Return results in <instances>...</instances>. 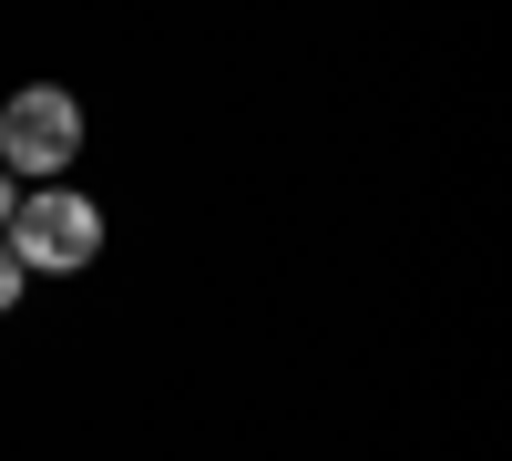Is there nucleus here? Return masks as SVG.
I'll return each mask as SVG.
<instances>
[{
	"label": "nucleus",
	"mask_w": 512,
	"mask_h": 461,
	"mask_svg": "<svg viewBox=\"0 0 512 461\" xmlns=\"http://www.w3.org/2000/svg\"><path fill=\"white\" fill-rule=\"evenodd\" d=\"M93 246H103V216L82 195H31L21 216H11V267L31 277V267H52V277H72V267H93Z\"/></svg>",
	"instance_id": "obj_1"
},
{
	"label": "nucleus",
	"mask_w": 512,
	"mask_h": 461,
	"mask_svg": "<svg viewBox=\"0 0 512 461\" xmlns=\"http://www.w3.org/2000/svg\"><path fill=\"white\" fill-rule=\"evenodd\" d=\"M82 144V113L62 93H11V113H0V164L11 175H52V164H72Z\"/></svg>",
	"instance_id": "obj_2"
},
{
	"label": "nucleus",
	"mask_w": 512,
	"mask_h": 461,
	"mask_svg": "<svg viewBox=\"0 0 512 461\" xmlns=\"http://www.w3.org/2000/svg\"><path fill=\"white\" fill-rule=\"evenodd\" d=\"M21 298V267H11V246H0V308H11Z\"/></svg>",
	"instance_id": "obj_3"
},
{
	"label": "nucleus",
	"mask_w": 512,
	"mask_h": 461,
	"mask_svg": "<svg viewBox=\"0 0 512 461\" xmlns=\"http://www.w3.org/2000/svg\"><path fill=\"white\" fill-rule=\"evenodd\" d=\"M11 216H21V195H11V175H0V226H11Z\"/></svg>",
	"instance_id": "obj_4"
}]
</instances>
